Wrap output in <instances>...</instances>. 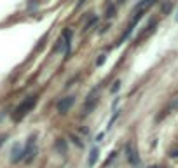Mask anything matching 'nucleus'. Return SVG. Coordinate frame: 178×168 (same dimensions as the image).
<instances>
[{"instance_id":"nucleus-1","label":"nucleus","mask_w":178,"mask_h":168,"mask_svg":"<svg viewBox=\"0 0 178 168\" xmlns=\"http://www.w3.org/2000/svg\"><path fill=\"white\" fill-rule=\"evenodd\" d=\"M35 103H37V96H30V98H26V100H24V102H23V103L16 109V112H14V119H16V121H19L23 116H26V114L33 109V105H35Z\"/></svg>"},{"instance_id":"nucleus-2","label":"nucleus","mask_w":178,"mask_h":168,"mask_svg":"<svg viewBox=\"0 0 178 168\" xmlns=\"http://www.w3.org/2000/svg\"><path fill=\"white\" fill-rule=\"evenodd\" d=\"M73 102H75V98H73V96H66V98L59 100L56 107H58V110H59V112L63 114V112H66V110H68V109H70V107L73 105Z\"/></svg>"},{"instance_id":"nucleus-3","label":"nucleus","mask_w":178,"mask_h":168,"mask_svg":"<svg viewBox=\"0 0 178 168\" xmlns=\"http://www.w3.org/2000/svg\"><path fill=\"white\" fill-rule=\"evenodd\" d=\"M152 4H156V0H140L136 4V7H135V14H143Z\"/></svg>"},{"instance_id":"nucleus-4","label":"nucleus","mask_w":178,"mask_h":168,"mask_svg":"<svg viewBox=\"0 0 178 168\" xmlns=\"http://www.w3.org/2000/svg\"><path fill=\"white\" fill-rule=\"evenodd\" d=\"M98 154H100V151H98V149H93V151H91V156H89V161H87V163H89V167H93V165L96 163Z\"/></svg>"},{"instance_id":"nucleus-5","label":"nucleus","mask_w":178,"mask_h":168,"mask_svg":"<svg viewBox=\"0 0 178 168\" xmlns=\"http://www.w3.org/2000/svg\"><path fill=\"white\" fill-rule=\"evenodd\" d=\"M128 160L131 163H136V158H135V153L131 151V146H128Z\"/></svg>"},{"instance_id":"nucleus-6","label":"nucleus","mask_w":178,"mask_h":168,"mask_svg":"<svg viewBox=\"0 0 178 168\" xmlns=\"http://www.w3.org/2000/svg\"><path fill=\"white\" fill-rule=\"evenodd\" d=\"M119 88H121V81H115V82H114V86H112V93L119 91Z\"/></svg>"},{"instance_id":"nucleus-7","label":"nucleus","mask_w":178,"mask_h":168,"mask_svg":"<svg viewBox=\"0 0 178 168\" xmlns=\"http://www.w3.org/2000/svg\"><path fill=\"white\" fill-rule=\"evenodd\" d=\"M103 61H105V54H101V56L98 58V61H96V65H103Z\"/></svg>"},{"instance_id":"nucleus-8","label":"nucleus","mask_w":178,"mask_h":168,"mask_svg":"<svg viewBox=\"0 0 178 168\" xmlns=\"http://www.w3.org/2000/svg\"><path fill=\"white\" fill-rule=\"evenodd\" d=\"M175 19H177V21H178V12H177V16H175Z\"/></svg>"},{"instance_id":"nucleus-9","label":"nucleus","mask_w":178,"mask_h":168,"mask_svg":"<svg viewBox=\"0 0 178 168\" xmlns=\"http://www.w3.org/2000/svg\"><path fill=\"white\" fill-rule=\"evenodd\" d=\"M154 168H157V167H154Z\"/></svg>"}]
</instances>
